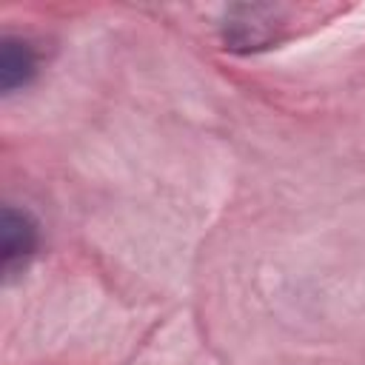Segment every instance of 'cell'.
I'll list each match as a JSON object with an SVG mask.
<instances>
[{
	"label": "cell",
	"instance_id": "cell-1",
	"mask_svg": "<svg viewBox=\"0 0 365 365\" xmlns=\"http://www.w3.org/2000/svg\"><path fill=\"white\" fill-rule=\"evenodd\" d=\"M37 248V225L26 211H17L11 205L3 208L0 217V251H3V271L14 274L26 265V259Z\"/></svg>",
	"mask_w": 365,
	"mask_h": 365
},
{
	"label": "cell",
	"instance_id": "cell-2",
	"mask_svg": "<svg viewBox=\"0 0 365 365\" xmlns=\"http://www.w3.org/2000/svg\"><path fill=\"white\" fill-rule=\"evenodd\" d=\"M34 51L26 40L17 37H6L0 46V86L6 94H11L14 88L26 86L34 77Z\"/></svg>",
	"mask_w": 365,
	"mask_h": 365
}]
</instances>
